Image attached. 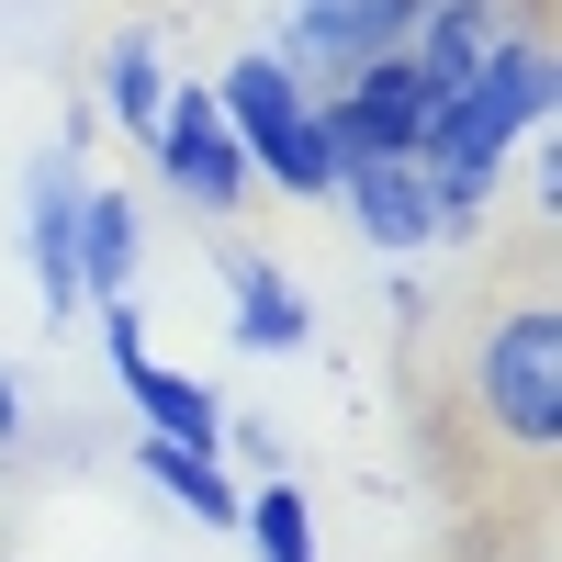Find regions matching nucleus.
Listing matches in <instances>:
<instances>
[{
  "instance_id": "f257e3e1",
  "label": "nucleus",
  "mask_w": 562,
  "mask_h": 562,
  "mask_svg": "<svg viewBox=\"0 0 562 562\" xmlns=\"http://www.w3.org/2000/svg\"><path fill=\"white\" fill-rule=\"evenodd\" d=\"M551 113H562V57H551V34H518L506 57H484L461 90H439L428 147H416V180H428V203H439V237H473V225L495 214L506 158L540 147Z\"/></svg>"
},
{
  "instance_id": "f03ea898",
  "label": "nucleus",
  "mask_w": 562,
  "mask_h": 562,
  "mask_svg": "<svg viewBox=\"0 0 562 562\" xmlns=\"http://www.w3.org/2000/svg\"><path fill=\"white\" fill-rule=\"evenodd\" d=\"M214 102L225 124H237V147H248V180L259 192H293V203H326L338 192V147H326V102L270 57V45H248V57H225L214 79Z\"/></svg>"
},
{
  "instance_id": "7ed1b4c3",
  "label": "nucleus",
  "mask_w": 562,
  "mask_h": 562,
  "mask_svg": "<svg viewBox=\"0 0 562 562\" xmlns=\"http://www.w3.org/2000/svg\"><path fill=\"white\" fill-rule=\"evenodd\" d=\"M461 383H473V416L506 439L551 461L562 450V315L551 304H506L473 326V360H461Z\"/></svg>"
},
{
  "instance_id": "20e7f679",
  "label": "nucleus",
  "mask_w": 562,
  "mask_h": 562,
  "mask_svg": "<svg viewBox=\"0 0 562 562\" xmlns=\"http://www.w3.org/2000/svg\"><path fill=\"white\" fill-rule=\"evenodd\" d=\"M405 45H416V0H293L281 34H270V57L326 102V90H349L360 68L405 57Z\"/></svg>"
},
{
  "instance_id": "39448f33",
  "label": "nucleus",
  "mask_w": 562,
  "mask_h": 562,
  "mask_svg": "<svg viewBox=\"0 0 562 562\" xmlns=\"http://www.w3.org/2000/svg\"><path fill=\"white\" fill-rule=\"evenodd\" d=\"M90 315H102V360H113V394H124L135 428H147V439L225 450V394L192 383V371H169V360L147 349V315H135V304H90Z\"/></svg>"
},
{
  "instance_id": "423d86ee",
  "label": "nucleus",
  "mask_w": 562,
  "mask_h": 562,
  "mask_svg": "<svg viewBox=\"0 0 562 562\" xmlns=\"http://www.w3.org/2000/svg\"><path fill=\"white\" fill-rule=\"evenodd\" d=\"M147 147H158V180H169L192 214H237V203L259 192V180H248V147H237V124H225V102H214L203 79H192V90L169 79V102H158V124H147Z\"/></svg>"
},
{
  "instance_id": "0eeeda50",
  "label": "nucleus",
  "mask_w": 562,
  "mask_h": 562,
  "mask_svg": "<svg viewBox=\"0 0 562 562\" xmlns=\"http://www.w3.org/2000/svg\"><path fill=\"white\" fill-rule=\"evenodd\" d=\"M428 113H439L428 68L383 57V68H360L349 90H326V147H338V158H416V147H428Z\"/></svg>"
},
{
  "instance_id": "6e6552de",
  "label": "nucleus",
  "mask_w": 562,
  "mask_h": 562,
  "mask_svg": "<svg viewBox=\"0 0 562 562\" xmlns=\"http://www.w3.org/2000/svg\"><path fill=\"white\" fill-rule=\"evenodd\" d=\"M518 34H551V0H416V45H405V57L428 68V90H461Z\"/></svg>"
},
{
  "instance_id": "1a4fd4ad",
  "label": "nucleus",
  "mask_w": 562,
  "mask_h": 562,
  "mask_svg": "<svg viewBox=\"0 0 562 562\" xmlns=\"http://www.w3.org/2000/svg\"><path fill=\"white\" fill-rule=\"evenodd\" d=\"M326 203L360 225L371 259L439 248V203H428V180H416V158H338V192H326Z\"/></svg>"
},
{
  "instance_id": "9d476101",
  "label": "nucleus",
  "mask_w": 562,
  "mask_h": 562,
  "mask_svg": "<svg viewBox=\"0 0 562 562\" xmlns=\"http://www.w3.org/2000/svg\"><path fill=\"white\" fill-rule=\"evenodd\" d=\"M23 259H34L45 315H90L79 304V147H45L23 169Z\"/></svg>"
},
{
  "instance_id": "9b49d317",
  "label": "nucleus",
  "mask_w": 562,
  "mask_h": 562,
  "mask_svg": "<svg viewBox=\"0 0 562 562\" xmlns=\"http://www.w3.org/2000/svg\"><path fill=\"white\" fill-rule=\"evenodd\" d=\"M225 326H237L248 360H304V349H315V304H304V281H281L259 248L225 259Z\"/></svg>"
},
{
  "instance_id": "f8f14e48",
  "label": "nucleus",
  "mask_w": 562,
  "mask_h": 562,
  "mask_svg": "<svg viewBox=\"0 0 562 562\" xmlns=\"http://www.w3.org/2000/svg\"><path fill=\"white\" fill-rule=\"evenodd\" d=\"M135 259H147V214H135V192L79 180V304H135Z\"/></svg>"
},
{
  "instance_id": "ddd939ff",
  "label": "nucleus",
  "mask_w": 562,
  "mask_h": 562,
  "mask_svg": "<svg viewBox=\"0 0 562 562\" xmlns=\"http://www.w3.org/2000/svg\"><path fill=\"white\" fill-rule=\"evenodd\" d=\"M124 461H135V473H147L169 506H192L203 529H237V506H248V495H237V473H225V450H192V439H147V428H135Z\"/></svg>"
},
{
  "instance_id": "4468645a",
  "label": "nucleus",
  "mask_w": 562,
  "mask_h": 562,
  "mask_svg": "<svg viewBox=\"0 0 562 562\" xmlns=\"http://www.w3.org/2000/svg\"><path fill=\"white\" fill-rule=\"evenodd\" d=\"M158 102H169V57H158V34H147V23H124V34L102 45V113H113L124 135H147Z\"/></svg>"
},
{
  "instance_id": "2eb2a0df",
  "label": "nucleus",
  "mask_w": 562,
  "mask_h": 562,
  "mask_svg": "<svg viewBox=\"0 0 562 562\" xmlns=\"http://www.w3.org/2000/svg\"><path fill=\"white\" fill-rule=\"evenodd\" d=\"M237 529H248V551H259V562H326V551H315V506H304V484H293V473H270V484L237 506Z\"/></svg>"
},
{
  "instance_id": "dca6fc26",
  "label": "nucleus",
  "mask_w": 562,
  "mask_h": 562,
  "mask_svg": "<svg viewBox=\"0 0 562 562\" xmlns=\"http://www.w3.org/2000/svg\"><path fill=\"white\" fill-rule=\"evenodd\" d=\"M12 439H23V383L0 371V450H12Z\"/></svg>"
}]
</instances>
